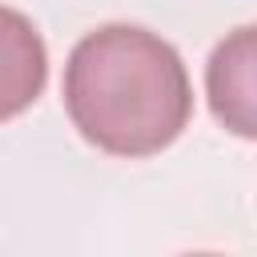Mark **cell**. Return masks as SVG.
<instances>
[{
  "label": "cell",
  "mask_w": 257,
  "mask_h": 257,
  "mask_svg": "<svg viewBox=\"0 0 257 257\" xmlns=\"http://www.w3.org/2000/svg\"><path fill=\"white\" fill-rule=\"evenodd\" d=\"M209 108L213 116L237 133V137H253L257 133V28L241 24L233 28L209 56Z\"/></svg>",
  "instance_id": "2"
},
{
  "label": "cell",
  "mask_w": 257,
  "mask_h": 257,
  "mask_svg": "<svg viewBox=\"0 0 257 257\" xmlns=\"http://www.w3.org/2000/svg\"><path fill=\"white\" fill-rule=\"evenodd\" d=\"M64 108L100 153L153 157L185 133L193 84L169 40L137 24H104L64 64Z\"/></svg>",
  "instance_id": "1"
},
{
  "label": "cell",
  "mask_w": 257,
  "mask_h": 257,
  "mask_svg": "<svg viewBox=\"0 0 257 257\" xmlns=\"http://www.w3.org/2000/svg\"><path fill=\"white\" fill-rule=\"evenodd\" d=\"M48 80V52L36 24L16 12L0 8V120L20 116Z\"/></svg>",
  "instance_id": "3"
}]
</instances>
